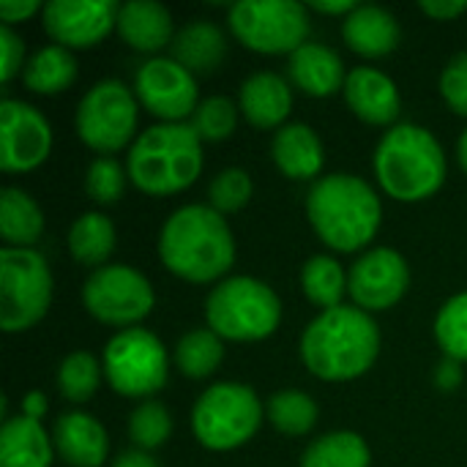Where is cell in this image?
Wrapping results in <instances>:
<instances>
[{
	"instance_id": "cell-1",
	"label": "cell",
	"mask_w": 467,
	"mask_h": 467,
	"mask_svg": "<svg viewBox=\"0 0 467 467\" xmlns=\"http://www.w3.org/2000/svg\"><path fill=\"white\" fill-rule=\"evenodd\" d=\"M380 350L375 320L350 306L323 312L301 339L304 364L323 380H350L364 375Z\"/></svg>"
},
{
	"instance_id": "cell-2",
	"label": "cell",
	"mask_w": 467,
	"mask_h": 467,
	"mask_svg": "<svg viewBox=\"0 0 467 467\" xmlns=\"http://www.w3.org/2000/svg\"><path fill=\"white\" fill-rule=\"evenodd\" d=\"M164 265L189 282L219 279L235 257L230 227L222 213L205 205H186L175 211L159 241Z\"/></svg>"
},
{
	"instance_id": "cell-3",
	"label": "cell",
	"mask_w": 467,
	"mask_h": 467,
	"mask_svg": "<svg viewBox=\"0 0 467 467\" xmlns=\"http://www.w3.org/2000/svg\"><path fill=\"white\" fill-rule=\"evenodd\" d=\"M317 235L337 252H356L380 227V200L356 175H328L317 181L306 200Z\"/></svg>"
},
{
	"instance_id": "cell-4",
	"label": "cell",
	"mask_w": 467,
	"mask_h": 467,
	"mask_svg": "<svg viewBox=\"0 0 467 467\" xmlns=\"http://www.w3.org/2000/svg\"><path fill=\"white\" fill-rule=\"evenodd\" d=\"M375 170L391 197L416 202L441 189L446 178V156L427 129L402 123L380 140Z\"/></svg>"
},
{
	"instance_id": "cell-5",
	"label": "cell",
	"mask_w": 467,
	"mask_h": 467,
	"mask_svg": "<svg viewBox=\"0 0 467 467\" xmlns=\"http://www.w3.org/2000/svg\"><path fill=\"white\" fill-rule=\"evenodd\" d=\"M202 148L194 126L164 123L142 131L129 153V175L148 194H172L197 181Z\"/></svg>"
},
{
	"instance_id": "cell-6",
	"label": "cell",
	"mask_w": 467,
	"mask_h": 467,
	"mask_svg": "<svg viewBox=\"0 0 467 467\" xmlns=\"http://www.w3.org/2000/svg\"><path fill=\"white\" fill-rule=\"evenodd\" d=\"M205 315L216 337L254 342L274 334L282 317V304L268 285L249 276H235L211 293Z\"/></svg>"
},
{
	"instance_id": "cell-7",
	"label": "cell",
	"mask_w": 467,
	"mask_h": 467,
	"mask_svg": "<svg viewBox=\"0 0 467 467\" xmlns=\"http://www.w3.org/2000/svg\"><path fill=\"white\" fill-rule=\"evenodd\" d=\"M52 298V276L33 249L5 246L0 252V328L14 334L36 326Z\"/></svg>"
},
{
	"instance_id": "cell-8",
	"label": "cell",
	"mask_w": 467,
	"mask_h": 467,
	"mask_svg": "<svg viewBox=\"0 0 467 467\" xmlns=\"http://www.w3.org/2000/svg\"><path fill=\"white\" fill-rule=\"evenodd\" d=\"M263 421L260 400L252 389L238 383H219L208 389L192 413L194 435L202 446L227 451L246 443Z\"/></svg>"
},
{
	"instance_id": "cell-9",
	"label": "cell",
	"mask_w": 467,
	"mask_h": 467,
	"mask_svg": "<svg viewBox=\"0 0 467 467\" xmlns=\"http://www.w3.org/2000/svg\"><path fill=\"white\" fill-rule=\"evenodd\" d=\"M230 27L249 49L276 55L304 47L309 16L296 0H241L230 8Z\"/></svg>"
},
{
	"instance_id": "cell-10",
	"label": "cell",
	"mask_w": 467,
	"mask_h": 467,
	"mask_svg": "<svg viewBox=\"0 0 467 467\" xmlns=\"http://www.w3.org/2000/svg\"><path fill=\"white\" fill-rule=\"evenodd\" d=\"M104 372L118 394L148 397L167 383V353L150 331L129 328L109 339Z\"/></svg>"
},
{
	"instance_id": "cell-11",
	"label": "cell",
	"mask_w": 467,
	"mask_h": 467,
	"mask_svg": "<svg viewBox=\"0 0 467 467\" xmlns=\"http://www.w3.org/2000/svg\"><path fill=\"white\" fill-rule=\"evenodd\" d=\"M137 126V101L118 79L93 85L77 109V131L85 145L101 153L120 150Z\"/></svg>"
},
{
	"instance_id": "cell-12",
	"label": "cell",
	"mask_w": 467,
	"mask_h": 467,
	"mask_svg": "<svg viewBox=\"0 0 467 467\" xmlns=\"http://www.w3.org/2000/svg\"><path fill=\"white\" fill-rule=\"evenodd\" d=\"M82 298L88 312L109 326H131L153 309V290L148 279L126 265L99 268L88 279Z\"/></svg>"
},
{
	"instance_id": "cell-13",
	"label": "cell",
	"mask_w": 467,
	"mask_h": 467,
	"mask_svg": "<svg viewBox=\"0 0 467 467\" xmlns=\"http://www.w3.org/2000/svg\"><path fill=\"white\" fill-rule=\"evenodd\" d=\"M52 145L49 123L25 101H0V167L5 172H27L38 167Z\"/></svg>"
},
{
	"instance_id": "cell-14",
	"label": "cell",
	"mask_w": 467,
	"mask_h": 467,
	"mask_svg": "<svg viewBox=\"0 0 467 467\" xmlns=\"http://www.w3.org/2000/svg\"><path fill=\"white\" fill-rule=\"evenodd\" d=\"M137 93L153 115L170 123H178L181 118L197 112L194 74L170 57H153L142 63V68L137 71Z\"/></svg>"
},
{
	"instance_id": "cell-15",
	"label": "cell",
	"mask_w": 467,
	"mask_h": 467,
	"mask_svg": "<svg viewBox=\"0 0 467 467\" xmlns=\"http://www.w3.org/2000/svg\"><path fill=\"white\" fill-rule=\"evenodd\" d=\"M118 25L112 0H52L44 5V27L63 47H93Z\"/></svg>"
},
{
	"instance_id": "cell-16",
	"label": "cell",
	"mask_w": 467,
	"mask_h": 467,
	"mask_svg": "<svg viewBox=\"0 0 467 467\" xmlns=\"http://www.w3.org/2000/svg\"><path fill=\"white\" fill-rule=\"evenodd\" d=\"M408 265L394 249H375L364 254L350 271V296L364 309H389L394 306L408 287Z\"/></svg>"
},
{
	"instance_id": "cell-17",
	"label": "cell",
	"mask_w": 467,
	"mask_h": 467,
	"mask_svg": "<svg viewBox=\"0 0 467 467\" xmlns=\"http://www.w3.org/2000/svg\"><path fill=\"white\" fill-rule=\"evenodd\" d=\"M345 99L350 109L367 123L386 126L400 115L397 85L375 68H356L345 82Z\"/></svg>"
},
{
	"instance_id": "cell-18",
	"label": "cell",
	"mask_w": 467,
	"mask_h": 467,
	"mask_svg": "<svg viewBox=\"0 0 467 467\" xmlns=\"http://www.w3.org/2000/svg\"><path fill=\"white\" fill-rule=\"evenodd\" d=\"M55 449L74 467H101L107 460V432L85 413H63L55 421Z\"/></svg>"
},
{
	"instance_id": "cell-19",
	"label": "cell",
	"mask_w": 467,
	"mask_h": 467,
	"mask_svg": "<svg viewBox=\"0 0 467 467\" xmlns=\"http://www.w3.org/2000/svg\"><path fill=\"white\" fill-rule=\"evenodd\" d=\"M118 30L140 52H156L172 41V16L161 3L131 0L118 8Z\"/></svg>"
},
{
	"instance_id": "cell-20",
	"label": "cell",
	"mask_w": 467,
	"mask_h": 467,
	"mask_svg": "<svg viewBox=\"0 0 467 467\" xmlns=\"http://www.w3.org/2000/svg\"><path fill=\"white\" fill-rule=\"evenodd\" d=\"M345 41L364 57H383L400 41L397 19L380 5H358L342 25Z\"/></svg>"
},
{
	"instance_id": "cell-21",
	"label": "cell",
	"mask_w": 467,
	"mask_h": 467,
	"mask_svg": "<svg viewBox=\"0 0 467 467\" xmlns=\"http://www.w3.org/2000/svg\"><path fill=\"white\" fill-rule=\"evenodd\" d=\"M290 88L276 74H254L241 88V109L246 120L257 129H274L290 115Z\"/></svg>"
},
{
	"instance_id": "cell-22",
	"label": "cell",
	"mask_w": 467,
	"mask_h": 467,
	"mask_svg": "<svg viewBox=\"0 0 467 467\" xmlns=\"http://www.w3.org/2000/svg\"><path fill=\"white\" fill-rule=\"evenodd\" d=\"M290 77L309 96H328L348 82L339 55L320 44H304L290 55Z\"/></svg>"
},
{
	"instance_id": "cell-23",
	"label": "cell",
	"mask_w": 467,
	"mask_h": 467,
	"mask_svg": "<svg viewBox=\"0 0 467 467\" xmlns=\"http://www.w3.org/2000/svg\"><path fill=\"white\" fill-rule=\"evenodd\" d=\"M52 449L44 427L30 416H14L0 430V467H49Z\"/></svg>"
},
{
	"instance_id": "cell-24",
	"label": "cell",
	"mask_w": 467,
	"mask_h": 467,
	"mask_svg": "<svg viewBox=\"0 0 467 467\" xmlns=\"http://www.w3.org/2000/svg\"><path fill=\"white\" fill-rule=\"evenodd\" d=\"M274 159L279 170L290 178H312L323 167V145L317 134L304 126L293 123L276 131L274 137Z\"/></svg>"
},
{
	"instance_id": "cell-25",
	"label": "cell",
	"mask_w": 467,
	"mask_h": 467,
	"mask_svg": "<svg viewBox=\"0 0 467 467\" xmlns=\"http://www.w3.org/2000/svg\"><path fill=\"white\" fill-rule=\"evenodd\" d=\"M224 52V33L211 22H192L172 41V60H178L192 74L213 71L222 63Z\"/></svg>"
},
{
	"instance_id": "cell-26",
	"label": "cell",
	"mask_w": 467,
	"mask_h": 467,
	"mask_svg": "<svg viewBox=\"0 0 467 467\" xmlns=\"http://www.w3.org/2000/svg\"><path fill=\"white\" fill-rule=\"evenodd\" d=\"M44 216L38 205L19 189H3L0 194V233L14 249H25L38 241Z\"/></svg>"
},
{
	"instance_id": "cell-27",
	"label": "cell",
	"mask_w": 467,
	"mask_h": 467,
	"mask_svg": "<svg viewBox=\"0 0 467 467\" xmlns=\"http://www.w3.org/2000/svg\"><path fill=\"white\" fill-rule=\"evenodd\" d=\"M74 77H77V63L66 47L38 49L25 68V85L36 93H60L74 82Z\"/></svg>"
},
{
	"instance_id": "cell-28",
	"label": "cell",
	"mask_w": 467,
	"mask_h": 467,
	"mask_svg": "<svg viewBox=\"0 0 467 467\" xmlns=\"http://www.w3.org/2000/svg\"><path fill=\"white\" fill-rule=\"evenodd\" d=\"M71 254L85 265L104 263L115 249V227L104 213H85L74 222L68 235Z\"/></svg>"
},
{
	"instance_id": "cell-29",
	"label": "cell",
	"mask_w": 467,
	"mask_h": 467,
	"mask_svg": "<svg viewBox=\"0 0 467 467\" xmlns=\"http://www.w3.org/2000/svg\"><path fill=\"white\" fill-rule=\"evenodd\" d=\"M301 467H369V449L356 432H334L306 449Z\"/></svg>"
},
{
	"instance_id": "cell-30",
	"label": "cell",
	"mask_w": 467,
	"mask_h": 467,
	"mask_svg": "<svg viewBox=\"0 0 467 467\" xmlns=\"http://www.w3.org/2000/svg\"><path fill=\"white\" fill-rule=\"evenodd\" d=\"M301 282H304V293L312 304L323 306L326 312L328 309H337L342 296H345V271L339 268L337 260L331 257H312L301 274Z\"/></svg>"
},
{
	"instance_id": "cell-31",
	"label": "cell",
	"mask_w": 467,
	"mask_h": 467,
	"mask_svg": "<svg viewBox=\"0 0 467 467\" xmlns=\"http://www.w3.org/2000/svg\"><path fill=\"white\" fill-rule=\"evenodd\" d=\"M222 342L213 331H189L178 345V367L186 378H208L222 364Z\"/></svg>"
},
{
	"instance_id": "cell-32",
	"label": "cell",
	"mask_w": 467,
	"mask_h": 467,
	"mask_svg": "<svg viewBox=\"0 0 467 467\" xmlns=\"http://www.w3.org/2000/svg\"><path fill=\"white\" fill-rule=\"evenodd\" d=\"M268 419L285 435H306L317 421V405L301 391H279L268 402Z\"/></svg>"
},
{
	"instance_id": "cell-33",
	"label": "cell",
	"mask_w": 467,
	"mask_h": 467,
	"mask_svg": "<svg viewBox=\"0 0 467 467\" xmlns=\"http://www.w3.org/2000/svg\"><path fill=\"white\" fill-rule=\"evenodd\" d=\"M57 389L68 402H88L99 389V364L88 353H71L57 372Z\"/></svg>"
},
{
	"instance_id": "cell-34",
	"label": "cell",
	"mask_w": 467,
	"mask_h": 467,
	"mask_svg": "<svg viewBox=\"0 0 467 467\" xmlns=\"http://www.w3.org/2000/svg\"><path fill=\"white\" fill-rule=\"evenodd\" d=\"M435 334L441 348L451 356V361H467V293L451 298L441 309Z\"/></svg>"
},
{
	"instance_id": "cell-35",
	"label": "cell",
	"mask_w": 467,
	"mask_h": 467,
	"mask_svg": "<svg viewBox=\"0 0 467 467\" xmlns=\"http://www.w3.org/2000/svg\"><path fill=\"white\" fill-rule=\"evenodd\" d=\"M235 120H238V109L230 99L224 96H213L208 101H202L194 112V131L200 134V140H227L235 131Z\"/></svg>"
},
{
	"instance_id": "cell-36",
	"label": "cell",
	"mask_w": 467,
	"mask_h": 467,
	"mask_svg": "<svg viewBox=\"0 0 467 467\" xmlns=\"http://www.w3.org/2000/svg\"><path fill=\"white\" fill-rule=\"evenodd\" d=\"M170 430H172V421H170V413L164 405L159 402H145L140 405L134 413H131V421H129V432H131V441L142 449H159L167 438H170Z\"/></svg>"
},
{
	"instance_id": "cell-37",
	"label": "cell",
	"mask_w": 467,
	"mask_h": 467,
	"mask_svg": "<svg viewBox=\"0 0 467 467\" xmlns=\"http://www.w3.org/2000/svg\"><path fill=\"white\" fill-rule=\"evenodd\" d=\"M252 197V181L244 170L230 167L211 183V205L219 213H235L241 211Z\"/></svg>"
},
{
	"instance_id": "cell-38",
	"label": "cell",
	"mask_w": 467,
	"mask_h": 467,
	"mask_svg": "<svg viewBox=\"0 0 467 467\" xmlns=\"http://www.w3.org/2000/svg\"><path fill=\"white\" fill-rule=\"evenodd\" d=\"M85 189L88 194L96 200V202H115L123 189H126V178H123V170L115 159H96L90 167H88V175H85Z\"/></svg>"
},
{
	"instance_id": "cell-39",
	"label": "cell",
	"mask_w": 467,
	"mask_h": 467,
	"mask_svg": "<svg viewBox=\"0 0 467 467\" xmlns=\"http://www.w3.org/2000/svg\"><path fill=\"white\" fill-rule=\"evenodd\" d=\"M441 90L454 112L467 115V52L457 55L446 66V71L441 77Z\"/></svg>"
},
{
	"instance_id": "cell-40",
	"label": "cell",
	"mask_w": 467,
	"mask_h": 467,
	"mask_svg": "<svg viewBox=\"0 0 467 467\" xmlns=\"http://www.w3.org/2000/svg\"><path fill=\"white\" fill-rule=\"evenodd\" d=\"M0 49H3V68H0V77H3V82H11L14 74L22 68L25 44H22V38H19L8 25L0 27Z\"/></svg>"
},
{
	"instance_id": "cell-41",
	"label": "cell",
	"mask_w": 467,
	"mask_h": 467,
	"mask_svg": "<svg viewBox=\"0 0 467 467\" xmlns=\"http://www.w3.org/2000/svg\"><path fill=\"white\" fill-rule=\"evenodd\" d=\"M41 5L36 3V0H3L0 3V19L5 22V25H11V22H22V19H27L30 14H36Z\"/></svg>"
},
{
	"instance_id": "cell-42",
	"label": "cell",
	"mask_w": 467,
	"mask_h": 467,
	"mask_svg": "<svg viewBox=\"0 0 467 467\" xmlns=\"http://www.w3.org/2000/svg\"><path fill=\"white\" fill-rule=\"evenodd\" d=\"M421 8L435 19H451V16H460L462 11H467V0H438V3L424 0Z\"/></svg>"
},
{
	"instance_id": "cell-43",
	"label": "cell",
	"mask_w": 467,
	"mask_h": 467,
	"mask_svg": "<svg viewBox=\"0 0 467 467\" xmlns=\"http://www.w3.org/2000/svg\"><path fill=\"white\" fill-rule=\"evenodd\" d=\"M312 8H317V11H323V14H353L358 5H356L353 0H337V3H323V0H317V3H312Z\"/></svg>"
},
{
	"instance_id": "cell-44",
	"label": "cell",
	"mask_w": 467,
	"mask_h": 467,
	"mask_svg": "<svg viewBox=\"0 0 467 467\" xmlns=\"http://www.w3.org/2000/svg\"><path fill=\"white\" fill-rule=\"evenodd\" d=\"M44 410H47V400H44L38 391H33V394L25 400V416H30V419L38 421V416H44Z\"/></svg>"
},
{
	"instance_id": "cell-45",
	"label": "cell",
	"mask_w": 467,
	"mask_h": 467,
	"mask_svg": "<svg viewBox=\"0 0 467 467\" xmlns=\"http://www.w3.org/2000/svg\"><path fill=\"white\" fill-rule=\"evenodd\" d=\"M115 467H156V462L150 460V457H145V454H140V451H131V454H123Z\"/></svg>"
},
{
	"instance_id": "cell-46",
	"label": "cell",
	"mask_w": 467,
	"mask_h": 467,
	"mask_svg": "<svg viewBox=\"0 0 467 467\" xmlns=\"http://www.w3.org/2000/svg\"><path fill=\"white\" fill-rule=\"evenodd\" d=\"M438 383H441L443 389H451L454 383H460V372H457L454 361H449V364H443V367H441V372H438Z\"/></svg>"
},
{
	"instance_id": "cell-47",
	"label": "cell",
	"mask_w": 467,
	"mask_h": 467,
	"mask_svg": "<svg viewBox=\"0 0 467 467\" xmlns=\"http://www.w3.org/2000/svg\"><path fill=\"white\" fill-rule=\"evenodd\" d=\"M460 161H462V167L467 170V131L462 134V140H460Z\"/></svg>"
}]
</instances>
